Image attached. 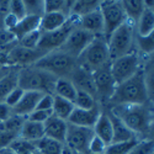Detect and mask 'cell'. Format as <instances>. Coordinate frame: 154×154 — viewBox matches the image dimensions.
<instances>
[{"label": "cell", "instance_id": "cell-10", "mask_svg": "<svg viewBox=\"0 0 154 154\" xmlns=\"http://www.w3.org/2000/svg\"><path fill=\"white\" fill-rule=\"evenodd\" d=\"M93 78L95 85L96 101L102 109H105L115 91V88H116V83H115L110 72V64H107L101 69L95 70L93 73Z\"/></svg>", "mask_w": 154, "mask_h": 154}, {"label": "cell", "instance_id": "cell-40", "mask_svg": "<svg viewBox=\"0 0 154 154\" xmlns=\"http://www.w3.org/2000/svg\"><path fill=\"white\" fill-rule=\"evenodd\" d=\"M9 14L16 17L19 21L26 16V11H25L22 0H12V2L9 3Z\"/></svg>", "mask_w": 154, "mask_h": 154}, {"label": "cell", "instance_id": "cell-43", "mask_svg": "<svg viewBox=\"0 0 154 154\" xmlns=\"http://www.w3.org/2000/svg\"><path fill=\"white\" fill-rule=\"evenodd\" d=\"M51 116H52V111H45V110H35L26 117L30 121L38 122V123H45Z\"/></svg>", "mask_w": 154, "mask_h": 154}, {"label": "cell", "instance_id": "cell-33", "mask_svg": "<svg viewBox=\"0 0 154 154\" xmlns=\"http://www.w3.org/2000/svg\"><path fill=\"white\" fill-rule=\"evenodd\" d=\"M99 105V102L96 101V99L84 91H79L76 90V96L74 100V106L78 109H83V110H91L95 106Z\"/></svg>", "mask_w": 154, "mask_h": 154}, {"label": "cell", "instance_id": "cell-30", "mask_svg": "<svg viewBox=\"0 0 154 154\" xmlns=\"http://www.w3.org/2000/svg\"><path fill=\"white\" fill-rule=\"evenodd\" d=\"M136 52L142 58H149L154 51V36L153 33L148 36H137L136 35Z\"/></svg>", "mask_w": 154, "mask_h": 154}, {"label": "cell", "instance_id": "cell-20", "mask_svg": "<svg viewBox=\"0 0 154 154\" xmlns=\"http://www.w3.org/2000/svg\"><path fill=\"white\" fill-rule=\"evenodd\" d=\"M40 23H41V17L38 16H25L17 23L15 27L12 29L10 32L14 35L15 40L19 41L23 36H26L30 32H33L36 30H40Z\"/></svg>", "mask_w": 154, "mask_h": 154}, {"label": "cell", "instance_id": "cell-17", "mask_svg": "<svg viewBox=\"0 0 154 154\" xmlns=\"http://www.w3.org/2000/svg\"><path fill=\"white\" fill-rule=\"evenodd\" d=\"M45 137L52 138L59 143H66V137H67V128H68V122L60 120L56 116H51L45 123Z\"/></svg>", "mask_w": 154, "mask_h": 154}, {"label": "cell", "instance_id": "cell-15", "mask_svg": "<svg viewBox=\"0 0 154 154\" xmlns=\"http://www.w3.org/2000/svg\"><path fill=\"white\" fill-rule=\"evenodd\" d=\"M69 79L74 84L76 90L88 93V94L93 95L96 99L94 78H93V73L91 72H89V70H86V69H84V68H82L79 66H76Z\"/></svg>", "mask_w": 154, "mask_h": 154}, {"label": "cell", "instance_id": "cell-37", "mask_svg": "<svg viewBox=\"0 0 154 154\" xmlns=\"http://www.w3.org/2000/svg\"><path fill=\"white\" fill-rule=\"evenodd\" d=\"M42 31L41 30H36L33 32L27 33L26 36H23L21 40L17 41V43L25 48H29V49H37L38 42H40V38H41Z\"/></svg>", "mask_w": 154, "mask_h": 154}, {"label": "cell", "instance_id": "cell-5", "mask_svg": "<svg viewBox=\"0 0 154 154\" xmlns=\"http://www.w3.org/2000/svg\"><path fill=\"white\" fill-rule=\"evenodd\" d=\"M111 58L109 53L107 42L104 36H96L76 58L78 66L94 73L97 69L104 68L110 64Z\"/></svg>", "mask_w": 154, "mask_h": 154}, {"label": "cell", "instance_id": "cell-7", "mask_svg": "<svg viewBox=\"0 0 154 154\" xmlns=\"http://www.w3.org/2000/svg\"><path fill=\"white\" fill-rule=\"evenodd\" d=\"M144 59L146 58H142L136 51L126 56L119 57L116 59H112L110 63V72L116 85L128 80L133 75H136L142 69Z\"/></svg>", "mask_w": 154, "mask_h": 154}, {"label": "cell", "instance_id": "cell-28", "mask_svg": "<svg viewBox=\"0 0 154 154\" xmlns=\"http://www.w3.org/2000/svg\"><path fill=\"white\" fill-rule=\"evenodd\" d=\"M74 104L66 99L53 95V106H52V115L60 120L67 121L70 116V113L74 110Z\"/></svg>", "mask_w": 154, "mask_h": 154}, {"label": "cell", "instance_id": "cell-45", "mask_svg": "<svg viewBox=\"0 0 154 154\" xmlns=\"http://www.w3.org/2000/svg\"><path fill=\"white\" fill-rule=\"evenodd\" d=\"M14 41H16L15 37H14V35H12L9 30H5V29L0 30V47L5 46L8 43H11Z\"/></svg>", "mask_w": 154, "mask_h": 154}, {"label": "cell", "instance_id": "cell-16", "mask_svg": "<svg viewBox=\"0 0 154 154\" xmlns=\"http://www.w3.org/2000/svg\"><path fill=\"white\" fill-rule=\"evenodd\" d=\"M76 26L86 32L93 33L94 36H102L104 35V20H102L100 9L82 17H78Z\"/></svg>", "mask_w": 154, "mask_h": 154}, {"label": "cell", "instance_id": "cell-23", "mask_svg": "<svg viewBox=\"0 0 154 154\" xmlns=\"http://www.w3.org/2000/svg\"><path fill=\"white\" fill-rule=\"evenodd\" d=\"M45 137V127L43 123H38V122H33L26 119L25 121L21 132H20V138L29 140V142L36 143L37 140H40L41 138Z\"/></svg>", "mask_w": 154, "mask_h": 154}, {"label": "cell", "instance_id": "cell-24", "mask_svg": "<svg viewBox=\"0 0 154 154\" xmlns=\"http://www.w3.org/2000/svg\"><path fill=\"white\" fill-rule=\"evenodd\" d=\"M154 32V9L146 8L136 22V35L148 36Z\"/></svg>", "mask_w": 154, "mask_h": 154}, {"label": "cell", "instance_id": "cell-47", "mask_svg": "<svg viewBox=\"0 0 154 154\" xmlns=\"http://www.w3.org/2000/svg\"><path fill=\"white\" fill-rule=\"evenodd\" d=\"M60 154H74V150L72 148H69L67 144H63L62 150H60Z\"/></svg>", "mask_w": 154, "mask_h": 154}, {"label": "cell", "instance_id": "cell-52", "mask_svg": "<svg viewBox=\"0 0 154 154\" xmlns=\"http://www.w3.org/2000/svg\"><path fill=\"white\" fill-rule=\"evenodd\" d=\"M101 154H105V153H101Z\"/></svg>", "mask_w": 154, "mask_h": 154}, {"label": "cell", "instance_id": "cell-39", "mask_svg": "<svg viewBox=\"0 0 154 154\" xmlns=\"http://www.w3.org/2000/svg\"><path fill=\"white\" fill-rule=\"evenodd\" d=\"M19 137H20L19 133L10 132V131H6V130L0 128V150L10 148V146L14 143Z\"/></svg>", "mask_w": 154, "mask_h": 154}, {"label": "cell", "instance_id": "cell-12", "mask_svg": "<svg viewBox=\"0 0 154 154\" xmlns=\"http://www.w3.org/2000/svg\"><path fill=\"white\" fill-rule=\"evenodd\" d=\"M95 37L96 36H94L93 33L86 32L78 26H75L59 49L76 59Z\"/></svg>", "mask_w": 154, "mask_h": 154}, {"label": "cell", "instance_id": "cell-19", "mask_svg": "<svg viewBox=\"0 0 154 154\" xmlns=\"http://www.w3.org/2000/svg\"><path fill=\"white\" fill-rule=\"evenodd\" d=\"M93 133L99 137L106 146L112 142V125L109 117V113L105 109H102V112L93 127Z\"/></svg>", "mask_w": 154, "mask_h": 154}, {"label": "cell", "instance_id": "cell-32", "mask_svg": "<svg viewBox=\"0 0 154 154\" xmlns=\"http://www.w3.org/2000/svg\"><path fill=\"white\" fill-rule=\"evenodd\" d=\"M139 138H133L130 140H125V142H112L106 146L105 154H128L137 143Z\"/></svg>", "mask_w": 154, "mask_h": 154}, {"label": "cell", "instance_id": "cell-38", "mask_svg": "<svg viewBox=\"0 0 154 154\" xmlns=\"http://www.w3.org/2000/svg\"><path fill=\"white\" fill-rule=\"evenodd\" d=\"M128 154H154L153 139H139Z\"/></svg>", "mask_w": 154, "mask_h": 154}, {"label": "cell", "instance_id": "cell-27", "mask_svg": "<svg viewBox=\"0 0 154 154\" xmlns=\"http://www.w3.org/2000/svg\"><path fill=\"white\" fill-rule=\"evenodd\" d=\"M100 3L101 2H99V0H79V2H74L70 9L69 16L82 17L84 15H88L93 11L99 10Z\"/></svg>", "mask_w": 154, "mask_h": 154}, {"label": "cell", "instance_id": "cell-14", "mask_svg": "<svg viewBox=\"0 0 154 154\" xmlns=\"http://www.w3.org/2000/svg\"><path fill=\"white\" fill-rule=\"evenodd\" d=\"M101 112H102V107L100 105L95 106L91 110H83V109L74 107L67 122L74 126H78V127L91 128L93 130V127L95 126Z\"/></svg>", "mask_w": 154, "mask_h": 154}, {"label": "cell", "instance_id": "cell-21", "mask_svg": "<svg viewBox=\"0 0 154 154\" xmlns=\"http://www.w3.org/2000/svg\"><path fill=\"white\" fill-rule=\"evenodd\" d=\"M68 21V16L63 12H47L41 16L40 30L42 32H52L63 27Z\"/></svg>", "mask_w": 154, "mask_h": 154}, {"label": "cell", "instance_id": "cell-4", "mask_svg": "<svg viewBox=\"0 0 154 154\" xmlns=\"http://www.w3.org/2000/svg\"><path fill=\"white\" fill-rule=\"evenodd\" d=\"M110 58L116 59L136 51V23L126 20L120 27L115 30L106 40Z\"/></svg>", "mask_w": 154, "mask_h": 154}, {"label": "cell", "instance_id": "cell-2", "mask_svg": "<svg viewBox=\"0 0 154 154\" xmlns=\"http://www.w3.org/2000/svg\"><path fill=\"white\" fill-rule=\"evenodd\" d=\"M152 104V94L149 93L143 69L128 80L116 85L115 91L105 109L119 105H146Z\"/></svg>", "mask_w": 154, "mask_h": 154}, {"label": "cell", "instance_id": "cell-26", "mask_svg": "<svg viewBox=\"0 0 154 154\" xmlns=\"http://www.w3.org/2000/svg\"><path fill=\"white\" fill-rule=\"evenodd\" d=\"M53 95L66 99L74 104V100L76 96V89L69 78H58L54 85Z\"/></svg>", "mask_w": 154, "mask_h": 154}, {"label": "cell", "instance_id": "cell-46", "mask_svg": "<svg viewBox=\"0 0 154 154\" xmlns=\"http://www.w3.org/2000/svg\"><path fill=\"white\" fill-rule=\"evenodd\" d=\"M11 116H12V109L8 106L5 102H0V123L6 121Z\"/></svg>", "mask_w": 154, "mask_h": 154}, {"label": "cell", "instance_id": "cell-51", "mask_svg": "<svg viewBox=\"0 0 154 154\" xmlns=\"http://www.w3.org/2000/svg\"><path fill=\"white\" fill-rule=\"evenodd\" d=\"M2 67H3V66H0V68H2Z\"/></svg>", "mask_w": 154, "mask_h": 154}, {"label": "cell", "instance_id": "cell-8", "mask_svg": "<svg viewBox=\"0 0 154 154\" xmlns=\"http://www.w3.org/2000/svg\"><path fill=\"white\" fill-rule=\"evenodd\" d=\"M76 20H78V17L69 16L67 23L59 30H56L52 32H42L37 49L42 51L45 53H49V52L59 49L63 46V43L66 42L67 37L69 36L72 30L76 26Z\"/></svg>", "mask_w": 154, "mask_h": 154}, {"label": "cell", "instance_id": "cell-31", "mask_svg": "<svg viewBox=\"0 0 154 154\" xmlns=\"http://www.w3.org/2000/svg\"><path fill=\"white\" fill-rule=\"evenodd\" d=\"M35 144H36V149L41 154H60L63 147V143H59L57 140L48 137L41 138Z\"/></svg>", "mask_w": 154, "mask_h": 154}, {"label": "cell", "instance_id": "cell-36", "mask_svg": "<svg viewBox=\"0 0 154 154\" xmlns=\"http://www.w3.org/2000/svg\"><path fill=\"white\" fill-rule=\"evenodd\" d=\"M10 149L14 152V154H33V152L36 150V144L19 137L10 146Z\"/></svg>", "mask_w": 154, "mask_h": 154}, {"label": "cell", "instance_id": "cell-41", "mask_svg": "<svg viewBox=\"0 0 154 154\" xmlns=\"http://www.w3.org/2000/svg\"><path fill=\"white\" fill-rule=\"evenodd\" d=\"M105 149H106V144L99 137L93 134L88 146V154H101V153H105Z\"/></svg>", "mask_w": 154, "mask_h": 154}, {"label": "cell", "instance_id": "cell-25", "mask_svg": "<svg viewBox=\"0 0 154 154\" xmlns=\"http://www.w3.org/2000/svg\"><path fill=\"white\" fill-rule=\"evenodd\" d=\"M19 86V68H11L10 72L0 79V102H4L8 95Z\"/></svg>", "mask_w": 154, "mask_h": 154}, {"label": "cell", "instance_id": "cell-34", "mask_svg": "<svg viewBox=\"0 0 154 154\" xmlns=\"http://www.w3.org/2000/svg\"><path fill=\"white\" fill-rule=\"evenodd\" d=\"M26 121V117H22V116H17V115H12L11 117H9L6 121L0 123V128L3 130H6V131H10V132H15V133H19L21 132V128Z\"/></svg>", "mask_w": 154, "mask_h": 154}, {"label": "cell", "instance_id": "cell-13", "mask_svg": "<svg viewBox=\"0 0 154 154\" xmlns=\"http://www.w3.org/2000/svg\"><path fill=\"white\" fill-rule=\"evenodd\" d=\"M93 134L94 133L91 128L78 127V126L68 123L67 137H66V143L64 144H67L74 152L88 154V146Z\"/></svg>", "mask_w": 154, "mask_h": 154}, {"label": "cell", "instance_id": "cell-50", "mask_svg": "<svg viewBox=\"0 0 154 154\" xmlns=\"http://www.w3.org/2000/svg\"><path fill=\"white\" fill-rule=\"evenodd\" d=\"M74 154H84V153H78V152H74Z\"/></svg>", "mask_w": 154, "mask_h": 154}, {"label": "cell", "instance_id": "cell-48", "mask_svg": "<svg viewBox=\"0 0 154 154\" xmlns=\"http://www.w3.org/2000/svg\"><path fill=\"white\" fill-rule=\"evenodd\" d=\"M10 67H2V68H0V79H3L4 78V76L10 72Z\"/></svg>", "mask_w": 154, "mask_h": 154}, {"label": "cell", "instance_id": "cell-18", "mask_svg": "<svg viewBox=\"0 0 154 154\" xmlns=\"http://www.w3.org/2000/svg\"><path fill=\"white\" fill-rule=\"evenodd\" d=\"M42 95H43L42 93H38V91H25L20 102L15 107H12V115L27 117L31 112L36 110L37 104L42 97Z\"/></svg>", "mask_w": 154, "mask_h": 154}, {"label": "cell", "instance_id": "cell-35", "mask_svg": "<svg viewBox=\"0 0 154 154\" xmlns=\"http://www.w3.org/2000/svg\"><path fill=\"white\" fill-rule=\"evenodd\" d=\"M26 16H38L45 14V2L42 0H25L23 2Z\"/></svg>", "mask_w": 154, "mask_h": 154}, {"label": "cell", "instance_id": "cell-11", "mask_svg": "<svg viewBox=\"0 0 154 154\" xmlns=\"http://www.w3.org/2000/svg\"><path fill=\"white\" fill-rule=\"evenodd\" d=\"M45 54L46 53L40 49H29L17 43L9 52L5 60V66L10 68H19V69L31 67Z\"/></svg>", "mask_w": 154, "mask_h": 154}, {"label": "cell", "instance_id": "cell-22", "mask_svg": "<svg viewBox=\"0 0 154 154\" xmlns=\"http://www.w3.org/2000/svg\"><path fill=\"white\" fill-rule=\"evenodd\" d=\"M106 111L109 113V117H110V121H111V125H112V142H125V140H130V139L137 138L134 136V133L119 117H116L109 110H106Z\"/></svg>", "mask_w": 154, "mask_h": 154}, {"label": "cell", "instance_id": "cell-29", "mask_svg": "<svg viewBox=\"0 0 154 154\" xmlns=\"http://www.w3.org/2000/svg\"><path fill=\"white\" fill-rule=\"evenodd\" d=\"M121 5L127 16V20H131L134 23L146 9L144 2H142V0H123V2H121Z\"/></svg>", "mask_w": 154, "mask_h": 154}, {"label": "cell", "instance_id": "cell-3", "mask_svg": "<svg viewBox=\"0 0 154 154\" xmlns=\"http://www.w3.org/2000/svg\"><path fill=\"white\" fill-rule=\"evenodd\" d=\"M58 78L35 66L19 69V88L23 91L52 94Z\"/></svg>", "mask_w": 154, "mask_h": 154}, {"label": "cell", "instance_id": "cell-42", "mask_svg": "<svg viewBox=\"0 0 154 154\" xmlns=\"http://www.w3.org/2000/svg\"><path fill=\"white\" fill-rule=\"evenodd\" d=\"M23 94H25V91L22 90V89L21 88H15L14 89V90H12L9 95H8V97L5 99V104L8 105V106H10L11 109L12 107H15L17 104H19V102H20V100H21V97L23 96Z\"/></svg>", "mask_w": 154, "mask_h": 154}, {"label": "cell", "instance_id": "cell-1", "mask_svg": "<svg viewBox=\"0 0 154 154\" xmlns=\"http://www.w3.org/2000/svg\"><path fill=\"white\" fill-rule=\"evenodd\" d=\"M119 117L139 139H153V111L152 104L119 105L106 109Z\"/></svg>", "mask_w": 154, "mask_h": 154}, {"label": "cell", "instance_id": "cell-49", "mask_svg": "<svg viewBox=\"0 0 154 154\" xmlns=\"http://www.w3.org/2000/svg\"><path fill=\"white\" fill-rule=\"evenodd\" d=\"M0 154H14V152H12L10 148H6V149H2V150H0Z\"/></svg>", "mask_w": 154, "mask_h": 154}, {"label": "cell", "instance_id": "cell-44", "mask_svg": "<svg viewBox=\"0 0 154 154\" xmlns=\"http://www.w3.org/2000/svg\"><path fill=\"white\" fill-rule=\"evenodd\" d=\"M53 106V95L52 94H43L37 104L36 110H45V111H52Z\"/></svg>", "mask_w": 154, "mask_h": 154}, {"label": "cell", "instance_id": "cell-6", "mask_svg": "<svg viewBox=\"0 0 154 154\" xmlns=\"http://www.w3.org/2000/svg\"><path fill=\"white\" fill-rule=\"evenodd\" d=\"M33 66L54 75L56 78H70L78 63L74 57L67 54L60 49H57L53 52L46 53Z\"/></svg>", "mask_w": 154, "mask_h": 154}, {"label": "cell", "instance_id": "cell-9", "mask_svg": "<svg viewBox=\"0 0 154 154\" xmlns=\"http://www.w3.org/2000/svg\"><path fill=\"white\" fill-rule=\"evenodd\" d=\"M100 11L104 20V36L105 40L111 36V33L120 27L127 20L121 2H101Z\"/></svg>", "mask_w": 154, "mask_h": 154}]
</instances>
